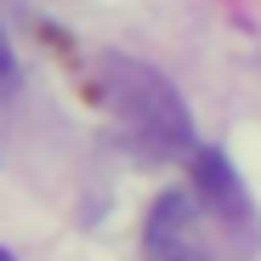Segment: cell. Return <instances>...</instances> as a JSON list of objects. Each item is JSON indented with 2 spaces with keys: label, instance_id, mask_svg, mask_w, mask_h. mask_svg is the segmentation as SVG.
<instances>
[{
  "label": "cell",
  "instance_id": "1",
  "mask_svg": "<svg viewBox=\"0 0 261 261\" xmlns=\"http://www.w3.org/2000/svg\"><path fill=\"white\" fill-rule=\"evenodd\" d=\"M102 102L114 108L125 142L142 159H182V153H193L188 102L176 97V85L159 68L130 63V57H108L102 63Z\"/></svg>",
  "mask_w": 261,
  "mask_h": 261
},
{
  "label": "cell",
  "instance_id": "2",
  "mask_svg": "<svg viewBox=\"0 0 261 261\" xmlns=\"http://www.w3.org/2000/svg\"><path fill=\"white\" fill-rule=\"evenodd\" d=\"M142 250H148V261H216L204 216H199V193H165L148 210Z\"/></svg>",
  "mask_w": 261,
  "mask_h": 261
},
{
  "label": "cell",
  "instance_id": "3",
  "mask_svg": "<svg viewBox=\"0 0 261 261\" xmlns=\"http://www.w3.org/2000/svg\"><path fill=\"white\" fill-rule=\"evenodd\" d=\"M188 170H193V193H199V204H210L227 227H239L244 239H255V210H250L244 182L233 176V165L216 153V148H193V153H188Z\"/></svg>",
  "mask_w": 261,
  "mask_h": 261
},
{
  "label": "cell",
  "instance_id": "4",
  "mask_svg": "<svg viewBox=\"0 0 261 261\" xmlns=\"http://www.w3.org/2000/svg\"><path fill=\"white\" fill-rule=\"evenodd\" d=\"M17 91V57H12V46H6V34H0V102H6Z\"/></svg>",
  "mask_w": 261,
  "mask_h": 261
},
{
  "label": "cell",
  "instance_id": "5",
  "mask_svg": "<svg viewBox=\"0 0 261 261\" xmlns=\"http://www.w3.org/2000/svg\"><path fill=\"white\" fill-rule=\"evenodd\" d=\"M0 261H17V255H12V250H0Z\"/></svg>",
  "mask_w": 261,
  "mask_h": 261
}]
</instances>
